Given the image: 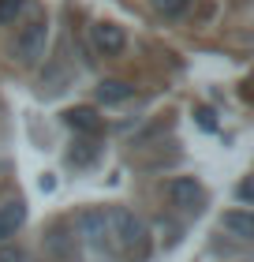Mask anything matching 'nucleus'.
I'll return each mask as SVG.
<instances>
[{"instance_id":"f257e3e1","label":"nucleus","mask_w":254,"mask_h":262,"mask_svg":"<svg viewBox=\"0 0 254 262\" xmlns=\"http://www.w3.org/2000/svg\"><path fill=\"white\" fill-rule=\"evenodd\" d=\"M105 213H108V240H112V247L142 262L146 251H150V232H146V225H142V217H135V213L124 210V206H112Z\"/></svg>"},{"instance_id":"f03ea898","label":"nucleus","mask_w":254,"mask_h":262,"mask_svg":"<svg viewBox=\"0 0 254 262\" xmlns=\"http://www.w3.org/2000/svg\"><path fill=\"white\" fill-rule=\"evenodd\" d=\"M45 49H49V19H30V23H22L19 34H15V41H11V53L19 56V64H27L34 68L45 56Z\"/></svg>"},{"instance_id":"7ed1b4c3","label":"nucleus","mask_w":254,"mask_h":262,"mask_svg":"<svg viewBox=\"0 0 254 262\" xmlns=\"http://www.w3.org/2000/svg\"><path fill=\"white\" fill-rule=\"evenodd\" d=\"M165 195L172 199V206L183 210V213H198L202 202H205L202 184L191 180V176H176V180H168V184H165Z\"/></svg>"},{"instance_id":"20e7f679","label":"nucleus","mask_w":254,"mask_h":262,"mask_svg":"<svg viewBox=\"0 0 254 262\" xmlns=\"http://www.w3.org/2000/svg\"><path fill=\"white\" fill-rule=\"evenodd\" d=\"M79 232H82V240H86L94 251H108V247H112V240H108V213L105 210L79 213Z\"/></svg>"},{"instance_id":"39448f33","label":"nucleus","mask_w":254,"mask_h":262,"mask_svg":"<svg viewBox=\"0 0 254 262\" xmlns=\"http://www.w3.org/2000/svg\"><path fill=\"white\" fill-rule=\"evenodd\" d=\"M90 45L101 56H116V53H124L127 34H124V27H116V23H94L90 27Z\"/></svg>"},{"instance_id":"423d86ee","label":"nucleus","mask_w":254,"mask_h":262,"mask_svg":"<svg viewBox=\"0 0 254 262\" xmlns=\"http://www.w3.org/2000/svg\"><path fill=\"white\" fill-rule=\"evenodd\" d=\"M64 124L75 131V135H82V139H98L101 127H105V120L98 116V109H90V105H75V109H67L64 113Z\"/></svg>"},{"instance_id":"0eeeda50","label":"nucleus","mask_w":254,"mask_h":262,"mask_svg":"<svg viewBox=\"0 0 254 262\" xmlns=\"http://www.w3.org/2000/svg\"><path fill=\"white\" fill-rule=\"evenodd\" d=\"M22 225H27V202L22 199H11L0 206V244H8Z\"/></svg>"},{"instance_id":"6e6552de","label":"nucleus","mask_w":254,"mask_h":262,"mask_svg":"<svg viewBox=\"0 0 254 262\" xmlns=\"http://www.w3.org/2000/svg\"><path fill=\"white\" fill-rule=\"evenodd\" d=\"M221 229L228 232V236H236V240H254V217L247 210H228L224 217H221Z\"/></svg>"},{"instance_id":"1a4fd4ad","label":"nucleus","mask_w":254,"mask_h":262,"mask_svg":"<svg viewBox=\"0 0 254 262\" xmlns=\"http://www.w3.org/2000/svg\"><path fill=\"white\" fill-rule=\"evenodd\" d=\"M131 94H135V86L124 82V79H105V82H98V101L101 105H120V101H127Z\"/></svg>"},{"instance_id":"9d476101","label":"nucleus","mask_w":254,"mask_h":262,"mask_svg":"<svg viewBox=\"0 0 254 262\" xmlns=\"http://www.w3.org/2000/svg\"><path fill=\"white\" fill-rule=\"evenodd\" d=\"M98 154H101V146H98L94 139H79L75 146H71L67 161H71V165H79V169H82V165H94V161H98Z\"/></svg>"},{"instance_id":"9b49d317","label":"nucleus","mask_w":254,"mask_h":262,"mask_svg":"<svg viewBox=\"0 0 254 262\" xmlns=\"http://www.w3.org/2000/svg\"><path fill=\"white\" fill-rule=\"evenodd\" d=\"M22 8H27V0H0V27H11L22 15Z\"/></svg>"},{"instance_id":"f8f14e48","label":"nucleus","mask_w":254,"mask_h":262,"mask_svg":"<svg viewBox=\"0 0 254 262\" xmlns=\"http://www.w3.org/2000/svg\"><path fill=\"white\" fill-rule=\"evenodd\" d=\"M191 0H153V11L157 15H165V19H176V15H183Z\"/></svg>"},{"instance_id":"ddd939ff","label":"nucleus","mask_w":254,"mask_h":262,"mask_svg":"<svg viewBox=\"0 0 254 262\" xmlns=\"http://www.w3.org/2000/svg\"><path fill=\"white\" fill-rule=\"evenodd\" d=\"M0 262H22V251L19 247H0Z\"/></svg>"}]
</instances>
